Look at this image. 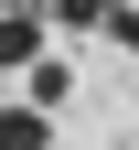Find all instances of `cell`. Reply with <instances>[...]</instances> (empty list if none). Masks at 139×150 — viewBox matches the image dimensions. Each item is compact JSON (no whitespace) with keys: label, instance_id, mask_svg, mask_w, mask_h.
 <instances>
[{"label":"cell","instance_id":"1","mask_svg":"<svg viewBox=\"0 0 139 150\" xmlns=\"http://www.w3.org/2000/svg\"><path fill=\"white\" fill-rule=\"evenodd\" d=\"M43 22H54L43 0H0V75H22L32 54H43Z\"/></svg>","mask_w":139,"mask_h":150},{"label":"cell","instance_id":"2","mask_svg":"<svg viewBox=\"0 0 139 150\" xmlns=\"http://www.w3.org/2000/svg\"><path fill=\"white\" fill-rule=\"evenodd\" d=\"M64 97H75V64H64V54H32V64H22V107H43V118H54Z\"/></svg>","mask_w":139,"mask_h":150},{"label":"cell","instance_id":"3","mask_svg":"<svg viewBox=\"0 0 139 150\" xmlns=\"http://www.w3.org/2000/svg\"><path fill=\"white\" fill-rule=\"evenodd\" d=\"M0 150H54L43 139V107H0Z\"/></svg>","mask_w":139,"mask_h":150},{"label":"cell","instance_id":"4","mask_svg":"<svg viewBox=\"0 0 139 150\" xmlns=\"http://www.w3.org/2000/svg\"><path fill=\"white\" fill-rule=\"evenodd\" d=\"M43 11H54V22H64V32H86V22L107 32V22H118V0H43Z\"/></svg>","mask_w":139,"mask_h":150},{"label":"cell","instance_id":"5","mask_svg":"<svg viewBox=\"0 0 139 150\" xmlns=\"http://www.w3.org/2000/svg\"><path fill=\"white\" fill-rule=\"evenodd\" d=\"M107 32H118V43H139V0H118V22H107Z\"/></svg>","mask_w":139,"mask_h":150}]
</instances>
